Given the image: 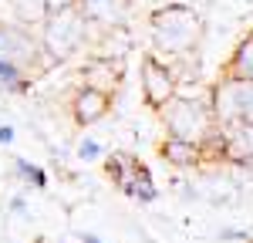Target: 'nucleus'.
<instances>
[{
  "instance_id": "f257e3e1",
  "label": "nucleus",
  "mask_w": 253,
  "mask_h": 243,
  "mask_svg": "<svg viewBox=\"0 0 253 243\" xmlns=\"http://www.w3.org/2000/svg\"><path fill=\"white\" fill-rule=\"evenodd\" d=\"M203 34H206L203 17L186 3L156 7L149 17V40H152L149 51H156L159 58H166L175 68L203 44Z\"/></svg>"
},
{
  "instance_id": "f03ea898",
  "label": "nucleus",
  "mask_w": 253,
  "mask_h": 243,
  "mask_svg": "<svg viewBox=\"0 0 253 243\" xmlns=\"http://www.w3.org/2000/svg\"><path fill=\"white\" fill-rule=\"evenodd\" d=\"M159 119L166 125V135L199 145L206 159H223V132L216 128L210 95H175L159 112Z\"/></svg>"
},
{
  "instance_id": "7ed1b4c3",
  "label": "nucleus",
  "mask_w": 253,
  "mask_h": 243,
  "mask_svg": "<svg viewBox=\"0 0 253 243\" xmlns=\"http://www.w3.org/2000/svg\"><path fill=\"white\" fill-rule=\"evenodd\" d=\"M91 20L81 14V7H68V10H58L44 20V27L38 31L41 47L51 64H64L75 54H81L88 44H91Z\"/></svg>"
},
{
  "instance_id": "20e7f679",
  "label": "nucleus",
  "mask_w": 253,
  "mask_h": 243,
  "mask_svg": "<svg viewBox=\"0 0 253 243\" xmlns=\"http://www.w3.org/2000/svg\"><path fill=\"white\" fill-rule=\"evenodd\" d=\"M210 105L219 132H230L236 125H253V81L236 78H216L210 88Z\"/></svg>"
},
{
  "instance_id": "39448f33",
  "label": "nucleus",
  "mask_w": 253,
  "mask_h": 243,
  "mask_svg": "<svg viewBox=\"0 0 253 243\" xmlns=\"http://www.w3.org/2000/svg\"><path fill=\"white\" fill-rule=\"evenodd\" d=\"M0 61H10V64L24 68L31 78H38L41 71L54 68L47 61L44 47H41V38L34 31H27V27H20L14 20H3V17H0Z\"/></svg>"
},
{
  "instance_id": "423d86ee",
  "label": "nucleus",
  "mask_w": 253,
  "mask_h": 243,
  "mask_svg": "<svg viewBox=\"0 0 253 243\" xmlns=\"http://www.w3.org/2000/svg\"><path fill=\"white\" fill-rule=\"evenodd\" d=\"M138 75H142V98H145V105L159 115V112L179 95L182 75H179L175 64H169L166 58H159L156 51H145V54H142Z\"/></svg>"
},
{
  "instance_id": "0eeeda50",
  "label": "nucleus",
  "mask_w": 253,
  "mask_h": 243,
  "mask_svg": "<svg viewBox=\"0 0 253 243\" xmlns=\"http://www.w3.org/2000/svg\"><path fill=\"white\" fill-rule=\"evenodd\" d=\"M122 81H125V68L115 58H98V54H91V58H84V64H81V71H78L81 88H95V91L112 95V98L118 95Z\"/></svg>"
},
{
  "instance_id": "6e6552de",
  "label": "nucleus",
  "mask_w": 253,
  "mask_h": 243,
  "mask_svg": "<svg viewBox=\"0 0 253 243\" xmlns=\"http://www.w3.org/2000/svg\"><path fill=\"white\" fill-rule=\"evenodd\" d=\"M112 105H115L112 95L95 91V88H81L78 84V91H71V98H68V115H71L75 125L88 128V125H98L101 119H108Z\"/></svg>"
},
{
  "instance_id": "1a4fd4ad",
  "label": "nucleus",
  "mask_w": 253,
  "mask_h": 243,
  "mask_svg": "<svg viewBox=\"0 0 253 243\" xmlns=\"http://www.w3.org/2000/svg\"><path fill=\"white\" fill-rule=\"evenodd\" d=\"M78 7L91 20V31H112V27H125L132 0H81Z\"/></svg>"
},
{
  "instance_id": "9d476101",
  "label": "nucleus",
  "mask_w": 253,
  "mask_h": 243,
  "mask_svg": "<svg viewBox=\"0 0 253 243\" xmlns=\"http://www.w3.org/2000/svg\"><path fill=\"white\" fill-rule=\"evenodd\" d=\"M219 75L236 81H253V27L233 44V51L219 64Z\"/></svg>"
},
{
  "instance_id": "9b49d317",
  "label": "nucleus",
  "mask_w": 253,
  "mask_h": 243,
  "mask_svg": "<svg viewBox=\"0 0 253 243\" xmlns=\"http://www.w3.org/2000/svg\"><path fill=\"white\" fill-rule=\"evenodd\" d=\"M159 156L169 165H175V169H193V165H199V162L206 159L199 145L182 142V139H175V135H166V139L159 142Z\"/></svg>"
},
{
  "instance_id": "f8f14e48",
  "label": "nucleus",
  "mask_w": 253,
  "mask_h": 243,
  "mask_svg": "<svg viewBox=\"0 0 253 243\" xmlns=\"http://www.w3.org/2000/svg\"><path fill=\"white\" fill-rule=\"evenodd\" d=\"M223 159L236 165L253 162V125H236L230 132H223Z\"/></svg>"
},
{
  "instance_id": "ddd939ff",
  "label": "nucleus",
  "mask_w": 253,
  "mask_h": 243,
  "mask_svg": "<svg viewBox=\"0 0 253 243\" xmlns=\"http://www.w3.org/2000/svg\"><path fill=\"white\" fill-rule=\"evenodd\" d=\"M138 165H142V162H138L135 156H128V152H112V156H105V172H108V179L115 182L125 196L132 193V186H135V179H138Z\"/></svg>"
},
{
  "instance_id": "4468645a",
  "label": "nucleus",
  "mask_w": 253,
  "mask_h": 243,
  "mask_svg": "<svg viewBox=\"0 0 253 243\" xmlns=\"http://www.w3.org/2000/svg\"><path fill=\"white\" fill-rule=\"evenodd\" d=\"M7 10H10L7 20H14L20 27H27V31H41L44 20L51 17L47 0H7Z\"/></svg>"
},
{
  "instance_id": "2eb2a0df",
  "label": "nucleus",
  "mask_w": 253,
  "mask_h": 243,
  "mask_svg": "<svg viewBox=\"0 0 253 243\" xmlns=\"http://www.w3.org/2000/svg\"><path fill=\"white\" fill-rule=\"evenodd\" d=\"M31 75L17 68V64H10V61H0V88L3 91H10V95H24L27 88H31Z\"/></svg>"
},
{
  "instance_id": "dca6fc26",
  "label": "nucleus",
  "mask_w": 253,
  "mask_h": 243,
  "mask_svg": "<svg viewBox=\"0 0 253 243\" xmlns=\"http://www.w3.org/2000/svg\"><path fill=\"white\" fill-rule=\"evenodd\" d=\"M128 196L138 200V202H152L159 196L156 182H152V172H149V165H145V162L138 165V179H135V186H132V193H128Z\"/></svg>"
},
{
  "instance_id": "f3484780",
  "label": "nucleus",
  "mask_w": 253,
  "mask_h": 243,
  "mask_svg": "<svg viewBox=\"0 0 253 243\" xmlns=\"http://www.w3.org/2000/svg\"><path fill=\"white\" fill-rule=\"evenodd\" d=\"M14 169L20 172V179H24V182H31V186H38V189H44V186H47V172H44L41 165H34V162L17 159V162H14Z\"/></svg>"
},
{
  "instance_id": "a211bd4d",
  "label": "nucleus",
  "mask_w": 253,
  "mask_h": 243,
  "mask_svg": "<svg viewBox=\"0 0 253 243\" xmlns=\"http://www.w3.org/2000/svg\"><path fill=\"white\" fill-rule=\"evenodd\" d=\"M101 156H105V149H101L95 139H81L78 142V159L91 162V159H101Z\"/></svg>"
},
{
  "instance_id": "6ab92c4d",
  "label": "nucleus",
  "mask_w": 253,
  "mask_h": 243,
  "mask_svg": "<svg viewBox=\"0 0 253 243\" xmlns=\"http://www.w3.org/2000/svg\"><path fill=\"white\" fill-rule=\"evenodd\" d=\"M81 0H47V7H51V14H58V10H68V7H78Z\"/></svg>"
},
{
  "instance_id": "aec40b11",
  "label": "nucleus",
  "mask_w": 253,
  "mask_h": 243,
  "mask_svg": "<svg viewBox=\"0 0 253 243\" xmlns=\"http://www.w3.org/2000/svg\"><path fill=\"white\" fill-rule=\"evenodd\" d=\"M14 142V128L10 125H0V145H10Z\"/></svg>"
},
{
  "instance_id": "412c9836",
  "label": "nucleus",
  "mask_w": 253,
  "mask_h": 243,
  "mask_svg": "<svg viewBox=\"0 0 253 243\" xmlns=\"http://www.w3.org/2000/svg\"><path fill=\"white\" fill-rule=\"evenodd\" d=\"M81 240H84V243H101V240L95 237V233H81Z\"/></svg>"
}]
</instances>
